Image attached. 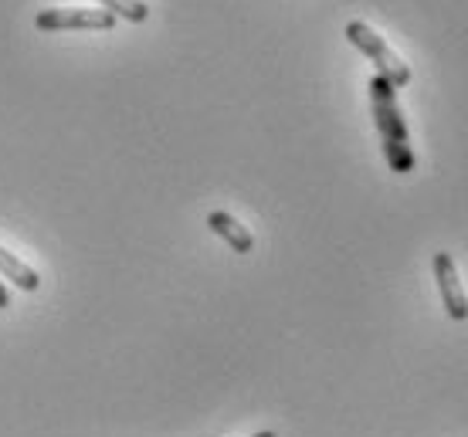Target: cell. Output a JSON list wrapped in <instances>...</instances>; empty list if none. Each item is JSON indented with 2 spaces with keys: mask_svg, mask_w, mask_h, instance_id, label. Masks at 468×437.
<instances>
[{
  "mask_svg": "<svg viewBox=\"0 0 468 437\" xmlns=\"http://www.w3.org/2000/svg\"><path fill=\"white\" fill-rule=\"evenodd\" d=\"M434 282H438V292H441V302H445L448 316H452L455 322H465L468 319V298H465L462 282H458L455 258H452L448 251H438V255H434Z\"/></svg>",
  "mask_w": 468,
  "mask_h": 437,
  "instance_id": "277c9868",
  "label": "cell"
},
{
  "mask_svg": "<svg viewBox=\"0 0 468 437\" xmlns=\"http://www.w3.org/2000/svg\"><path fill=\"white\" fill-rule=\"evenodd\" d=\"M99 4H106V11L112 17H126L133 24H143L150 17V7L143 4V0H99Z\"/></svg>",
  "mask_w": 468,
  "mask_h": 437,
  "instance_id": "52a82bcc",
  "label": "cell"
},
{
  "mask_svg": "<svg viewBox=\"0 0 468 437\" xmlns=\"http://www.w3.org/2000/svg\"><path fill=\"white\" fill-rule=\"evenodd\" d=\"M0 275H4V278H11L17 288H24V292H35L37 285H41V278H37L35 268H27L21 258H14L11 251H4V248H0Z\"/></svg>",
  "mask_w": 468,
  "mask_h": 437,
  "instance_id": "8992f818",
  "label": "cell"
},
{
  "mask_svg": "<svg viewBox=\"0 0 468 437\" xmlns=\"http://www.w3.org/2000/svg\"><path fill=\"white\" fill-rule=\"evenodd\" d=\"M255 437H275V431H261V434H255Z\"/></svg>",
  "mask_w": 468,
  "mask_h": 437,
  "instance_id": "9c48e42d",
  "label": "cell"
},
{
  "mask_svg": "<svg viewBox=\"0 0 468 437\" xmlns=\"http://www.w3.org/2000/svg\"><path fill=\"white\" fill-rule=\"evenodd\" d=\"M207 227H211L214 234L224 237L228 241V248L238 251V255H248V251H255V237L248 231L245 224H238L228 211H214L207 213Z\"/></svg>",
  "mask_w": 468,
  "mask_h": 437,
  "instance_id": "5b68a950",
  "label": "cell"
},
{
  "mask_svg": "<svg viewBox=\"0 0 468 437\" xmlns=\"http://www.w3.org/2000/svg\"><path fill=\"white\" fill-rule=\"evenodd\" d=\"M116 17L109 11H37L35 27L37 31H112Z\"/></svg>",
  "mask_w": 468,
  "mask_h": 437,
  "instance_id": "3957f363",
  "label": "cell"
},
{
  "mask_svg": "<svg viewBox=\"0 0 468 437\" xmlns=\"http://www.w3.org/2000/svg\"><path fill=\"white\" fill-rule=\"evenodd\" d=\"M370 106H374V122L377 132L384 140V156L394 173H410L414 170V150H410V136L408 126H404V116L398 109V95H394V85L374 75L370 78Z\"/></svg>",
  "mask_w": 468,
  "mask_h": 437,
  "instance_id": "6da1fadb",
  "label": "cell"
},
{
  "mask_svg": "<svg viewBox=\"0 0 468 437\" xmlns=\"http://www.w3.org/2000/svg\"><path fill=\"white\" fill-rule=\"evenodd\" d=\"M346 41H350L353 47H360L363 55L377 65V75H380V78H387L394 88H400V85L410 82V68L398 58V55H394V51H390V47H387V41L377 35L370 24L350 21V24H346Z\"/></svg>",
  "mask_w": 468,
  "mask_h": 437,
  "instance_id": "7a4b0ae2",
  "label": "cell"
},
{
  "mask_svg": "<svg viewBox=\"0 0 468 437\" xmlns=\"http://www.w3.org/2000/svg\"><path fill=\"white\" fill-rule=\"evenodd\" d=\"M11 306V296H7V288H4V282H0V308Z\"/></svg>",
  "mask_w": 468,
  "mask_h": 437,
  "instance_id": "ba28073f",
  "label": "cell"
}]
</instances>
